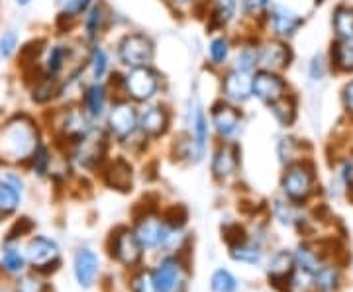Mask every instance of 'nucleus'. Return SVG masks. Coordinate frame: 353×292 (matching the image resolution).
I'll return each mask as SVG.
<instances>
[{
    "instance_id": "obj_3",
    "label": "nucleus",
    "mask_w": 353,
    "mask_h": 292,
    "mask_svg": "<svg viewBox=\"0 0 353 292\" xmlns=\"http://www.w3.org/2000/svg\"><path fill=\"white\" fill-rule=\"evenodd\" d=\"M138 122V104L128 101L126 96L112 98L110 108H108V112L104 116V129H106L108 138H114L118 143H126L134 136H139Z\"/></svg>"
},
{
    "instance_id": "obj_13",
    "label": "nucleus",
    "mask_w": 353,
    "mask_h": 292,
    "mask_svg": "<svg viewBox=\"0 0 353 292\" xmlns=\"http://www.w3.org/2000/svg\"><path fill=\"white\" fill-rule=\"evenodd\" d=\"M220 98L236 104V106H243L252 101V75L238 71L234 67H228L222 73L220 79Z\"/></svg>"
},
{
    "instance_id": "obj_17",
    "label": "nucleus",
    "mask_w": 353,
    "mask_h": 292,
    "mask_svg": "<svg viewBox=\"0 0 353 292\" xmlns=\"http://www.w3.org/2000/svg\"><path fill=\"white\" fill-rule=\"evenodd\" d=\"M292 61V50L287 41L269 38L259 41V69L281 73Z\"/></svg>"
},
{
    "instance_id": "obj_10",
    "label": "nucleus",
    "mask_w": 353,
    "mask_h": 292,
    "mask_svg": "<svg viewBox=\"0 0 353 292\" xmlns=\"http://www.w3.org/2000/svg\"><path fill=\"white\" fill-rule=\"evenodd\" d=\"M79 106L83 108V112L92 120V122H101L104 120V116L110 108V87L106 83H94V81H88L81 87L79 92Z\"/></svg>"
},
{
    "instance_id": "obj_1",
    "label": "nucleus",
    "mask_w": 353,
    "mask_h": 292,
    "mask_svg": "<svg viewBox=\"0 0 353 292\" xmlns=\"http://www.w3.org/2000/svg\"><path fill=\"white\" fill-rule=\"evenodd\" d=\"M41 143L43 136L38 118L26 110L14 112L0 124V165H28Z\"/></svg>"
},
{
    "instance_id": "obj_38",
    "label": "nucleus",
    "mask_w": 353,
    "mask_h": 292,
    "mask_svg": "<svg viewBox=\"0 0 353 292\" xmlns=\"http://www.w3.org/2000/svg\"><path fill=\"white\" fill-rule=\"evenodd\" d=\"M24 255L20 253V249L16 247H6L4 253H2V267L10 273H20L24 269Z\"/></svg>"
},
{
    "instance_id": "obj_21",
    "label": "nucleus",
    "mask_w": 353,
    "mask_h": 292,
    "mask_svg": "<svg viewBox=\"0 0 353 292\" xmlns=\"http://www.w3.org/2000/svg\"><path fill=\"white\" fill-rule=\"evenodd\" d=\"M240 4L238 0H208V20L206 25L210 32H222L232 24L238 16Z\"/></svg>"
},
{
    "instance_id": "obj_2",
    "label": "nucleus",
    "mask_w": 353,
    "mask_h": 292,
    "mask_svg": "<svg viewBox=\"0 0 353 292\" xmlns=\"http://www.w3.org/2000/svg\"><path fill=\"white\" fill-rule=\"evenodd\" d=\"M118 83H120L118 96H126L134 104H150L159 96L163 87V76L153 65H148V67L126 69L120 75Z\"/></svg>"
},
{
    "instance_id": "obj_46",
    "label": "nucleus",
    "mask_w": 353,
    "mask_h": 292,
    "mask_svg": "<svg viewBox=\"0 0 353 292\" xmlns=\"http://www.w3.org/2000/svg\"><path fill=\"white\" fill-rule=\"evenodd\" d=\"M341 178H343V182L345 185H353V165L352 163H345V165L341 167Z\"/></svg>"
},
{
    "instance_id": "obj_35",
    "label": "nucleus",
    "mask_w": 353,
    "mask_h": 292,
    "mask_svg": "<svg viewBox=\"0 0 353 292\" xmlns=\"http://www.w3.org/2000/svg\"><path fill=\"white\" fill-rule=\"evenodd\" d=\"M22 48L20 32L16 28H6L0 32V61H10L14 59Z\"/></svg>"
},
{
    "instance_id": "obj_12",
    "label": "nucleus",
    "mask_w": 353,
    "mask_h": 292,
    "mask_svg": "<svg viewBox=\"0 0 353 292\" xmlns=\"http://www.w3.org/2000/svg\"><path fill=\"white\" fill-rule=\"evenodd\" d=\"M283 192L294 202H303L314 189V173L306 163H290L281 178Z\"/></svg>"
},
{
    "instance_id": "obj_28",
    "label": "nucleus",
    "mask_w": 353,
    "mask_h": 292,
    "mask_svg": "<svg viewBox=\"0 0 353 292\" xmlns=\"http://www.w3.org/2000/svg\"><path fill=\"white\" fill-rule=\"evenodd\" d=\"M232 57H234V63H232L234 69L253 75L259 69V41H245V43H241Z\"/></svg>"
},
{
    "instance_id": "obj_41",
    "label": "nucleus",
    "mask_w": 353,
    "mask_h": 292,
    "mask_svg": "<svg viewBox=\"0 0 353 292\" xmlns=\"http://www.w3.org/2000/svg\"><path fill=\"white\" fill-rule=\"evenodd\" d=\"M16 292H46V282L36 275H26L18 280Z\"/></svg>"
},
{
    "instance_id": "obj_37",
    "label": "nucleus",
    "mask_w": 353,
    "mask_h": 292,
    "mask_svg": "<svg viewBox=\"0 0 353 292\" xmlns=\"http://www.w3.org/2000/svg\"><path fill=\"white\" fill-rule=\"evenodd\" d=\"M51 149L46 145V143H41L36 153L30 157V161H28V165L32 167V171L38 175V177H46L48 173H50L51 169Z\"/></svg>"
},
{
    "instance_id": "obj_30",
    "label": "nucleus",
    "mask_w": 353,
    "mask_h": 292,
    "mask_svg": "<svg viewBox=\"0 0 353 292\" xmlns=\"http://www.w3.org/2000/svg\"><path fill=\"white\" fill-rule=\"evenodd\" d=\"M153 280L159 292H175L181 282V269L173 259H165L163 263L153 273Z\"/></svg>"
},
{
    "instance_id": "obj_27",
    "label": "nucleus",
    "mask_w": 353,
    "mask_h": 292,
    "mask_svg": "<svg viewBox=\"0 0 353 292\" xmlns=\"http://www.w3.org/2000/svg\"><path fill=\"white\" fill-rule=\"evenodd\" d=\"M234 55V43L226 34H218L208 41V61L214 69H228Z\"/></svg>"
},
{
    "instance_id": "obj_24",
    "label": "nucleus",
    "mask_w": 353,
    "mask_h": 292,
    "mask_svg": "<svg viewBox=\"0 0 353 292\" xmlns=\"http://www.w3.org/2000/svg\"><path fill=\"white\" fill-rule=\"evenodd\" d=\"M94 0H61V6L57 10L55 24L61 30H69L73 24H79Z\"/></svg>"
},
{
    "instance_id": "obj_8",
    "label": "nucleus",
    "mask_w": 353,
    "mask_h": 292,
    "mask_svg": "<svg viewBox=\"0 0 353 292\" xmlns=\"http://www.w3.org/2000/svg\"><path fill=\"white\" fill-rule=\"evenodd\" d=\"M287 94H289V83L281 73L257 69L252 75V96L265 106H271L273 102L281 101Z\"/></svg>"
},
{
    "instance_id": "obj_33",
    "label": "nucleus",
    "mask_w": 353,
    "mask_h": 292,
    "mask_svg": "<svg viewBox=\"0 0 353 292\" xmlns=\"http://www.w3.org/2000/svg\"><path fill=\"white\" fill-rule=\"evenodd\" d=\"M22 202V189H18L12 180L0 177V216L12 214L18 210V206Z\"/></svg>"
},
{
    "instance_id": "obj_5",
    "label": "nucleus",
    "mask_w": 353,
    "mask_h": 292,
    "mask_svg": "<svg viewBox=\"0 0 353 292\" xmlns=\"http://www.w3.org/2000/svg\"><path fill=\"white\" fill-rule=\"evenodd\" d=\"M116 61L124 69L148 67L155 59V41L145 32H126L116 41Z\"/></svg>"
},
{
    "instance_id": "obj_25",
    "label": "nucleus",
    "mask_w": 353,
    "mask_h": 292,
    "mask_svg": "<svg viewBox=\"0 0 353 292\" xmlns=\"http://www.w3.org/2000/svg\"><path fill=\"white\" fill-rule=\"evenodd\" d=\"M104 177H106L108 187H112V189H116V191L126 192L132 189V180H134L132 165L128 163L126 159H122V157L114 159L112 163L106 167Z\"/></svg>"
},
{
    "instance_id": "obj_11",
    "label": "nucleus",
    "mask_w": 353,
    "mask_h": 292,
    "mask_svg": "<svg viewBox=\"0 0 353 292\" xmlns=\"http://www.w3.org/2000/svg\"><path fill=\"white\" fill-rule=\"evenodd\" d=\"M263 20L269 32L273 34V38L283 39V41L294 38L304 24V18L301 14H296L283 4H271Z\"/></svg>"
},
{
    "instance_id": "obj_18",
    "label": "nucleus",
    "mask_w": 353,
    "mask_h": 292,
    "mask_svg": "<svg viewBox=\"0 0 353 292\" xmlns=\"http://www.w3.org/2000/svg\"><path fill=\"white\" fill-rule=\"evenodd\" d=\"M238 167H240L238 145L232 141H222L212 155V175L218 180H228L238 173Z\"/></svg>"
},
{
    "instance_id": "obj_47",
    "label": "nucleus",
    "mask_w": 353,
    "mask_h": 292,
    "mask_svg": "<svg viewBox=\"0 0 353 292\" xmlns=\"http://www.w3.org/2000/svg\"><path fill=\"white\" fill-rule=\"evenodd\" d=\"M12 2L18 8H30L34 4V0H12Z\"/></svg>"
},
{
    "instance_id": "obj_42",
    "label": "nucleus",
    "mask_w": 353,
    "mask_h": 292,
    "mask_svg": "<svg viewBox=\"0 0 353 292\" xmlns=\"http://www.w3.org/2000/svg\"><path fill=\"white\" fill-rule=\"evenodd\" d=\"M326 71H328V63L324 59V55H314L310 59V65H308V75L312 81H322L326 76Z\"/></svg>"
},
{
    "instance_id": "obj_34",
    "label": "nucleus",
    "mask_w": 353,
    "mask_h": 292,
    "mask_svg": "<svg viewBox=\"0 0 353 292\" xmlns=\"http://www.w3.org/2000/svg\"><path fill=\"white\" fill-rule=\"evenodd\" d=\"M267 108L273 114V118H275V122H277L279 126L290 127L294 124V120H296V98L292 94L283 96L281 101L273 102Z\"/></svg>"
},
{
    "instance_id": "obj_36",
    "label": "nucleus",
    "mask_w": 353,
    "mask_h": 292,
    "mask_svg": "<svg viewBox=\"0 0 353 292\" xmlns=\"http://www.w3.org/2000/svg\"><path fill=\"white\" fill-rule=\"evenodd\" d=\"M292 273H294V259L289 253H279L273 259L271 267H269V275L273 277V280H277V282L279 280L290 279Z\"/></svg>"
},
{
    "instance_id": "obj_43",
    "label": "nucleus",
    "mask_w": 353,
    "mask_h": 292,
    "mask_svg": "<svg viewBox=\"0 0 353 292\" xmlns=\"http://www.w3.org/2000/svg\"><path fill=\"white\" fill-rule=\"evenodd\" d=\"M134 291L136 292H159L157 291V286H155L153 275H150V273H141V275H138V279L134 280Z\"/></svg>"
},
{
    "instance_id": "obj_14",
    "label": "nucleus",
    "mask_w": 353,
    "mask_h": 292,
    "mask_svg": "<svg viewBox=\"0 0 353 292\" xmlns=\"http://www.w3.org/2000/svg\"><path fill=\"white\" fill-rule=\"evenodd\" d=\"M112 20V12L108 8V4L104 0H94L92 6L88 8L85 16L81 18V38L85 43L92 45V43H99V39L106 34L108 25Z\"/></svg>"
},
{
    "instance_id": "obj_16",
    "label": "nucleus",
    "mask_w": 353,
    "mask_h": 292,
    "mask_svg": "<svg viewBox=\"0 0 353 292\" xmlns=\"http://www.w3.org/2000/svg\"><path fill=\"white\" fill-rule=\"evenodd\" d=\"M187 126H189V134L187 136L192 141L196 159L201 161L202 157H204V153H206V145H208V138H210V120L206 116V110H204L202 102L196 96L190 101Z\"/></svg>"
},
{
    "instance_id": "obj_32",
    "label": "nucleus",
    "mask_w": 353,
    "mask_h": 292,
    "mask_svg": "<svg viewBox=\"0 0 353 292\" xmlns=\"http://www.w3.org/2000/svg\"><path fill=\"white\" fill-rule=\"evenodd\" d=\"M336 39H353V4H338L332 12Z\"/></svg>"
},
{
    "instance_id": "obj_23",
    "label": "nucleus",
    "mask_w": 353,
    "mask_h": 292,
    "mask_svg": "<svg viewBox=\"0 0 353 292\" xmlns=\"http://www.w3.org/2000/svg\"><path fill=\"white\" fill-rule=\"evenodd\" d=\"M114 255L118 261H122L124 265H136L141 257V243L138 242L136 233L130 229H122L116 238H114Z\"/></svg>"
},
{
    "instance_id": "obj_26",
    "label": "nucleus",
    "mask_w": 353,
    "mask_h": 292,
    "mask_svg": "<svg viewBox=\"0 0 353 292\" xmlns=\"http://www.w3.org/2000/svg\"><path fill=\"white\" fill-rule=\"evenodd\" d=\"M163 224L159 218L155 216H145L141 218L138 222V228H136V238L138 242L141 243V247H148V249H153V247H159L161 245V233H163Z\"/></svg>"
},
{
    "instance_id": "obj_19",
    "label": "nucleus",
    "mask_w": 353,
    "mask_h": 292,
    "mask_svg": "<svg viewBox=\"0 0 353 292\" xmlns=\"http://www.w3.org/2000/svg\"><path fill=\"white\" fill-rule=\"evenodd\" d=\"M26 257L36 269H41V271L50 267L53 269V265L59 263V247L55 245V242H51L43 236H38L28 243Z\"/></svg>"
},
{
    "instance_id": "obj_44",
    "label": "nucleus",
    "mask_w": 353,
    "mask_h": 292,
    "mask_svg": "<svg viewBox=\"0 0 353 292\" xmlns=\"http://www.w3.org/2000/svg\"><path fill=\"white\" fill-rule=\"evenodd\" d=\"M341 104H343V110L353 116V81L345 83V87L341 90Z\"/></svg>"
},
{
    "instance_id": "obj_9",
    "label": "nucleus",
    "mask_w": 353,
    "mask_h": 292,
    "mask_svg": "<svg viewBox=\"0 0 353 292\" xmlns=\"http://www.w3.org/2000/svg\"><path fill=\"white\" fill-rule=\"evenodd\" d=\"M108 147V134L102 127H94L87 138L73 145V159L83 169H94L102 163Z\"/></svg>"
},
{
    "instance_id": "obj_20",
    "label": "nucleus",
    "mask_w": 353,
    "mask_h": 292,
    "mask_svg": "<svg viewBox=\"0 0 353 292\" xmlns=\"http://www.w3.org/2000/svg\"><path fill=\"white\" fill-rule=\"evenodd\" d=\"M59 81H53L43 76L38 71H34V79L30 81V102L38 108H51L59 101Z\"/></svg>"
},
{
    "instance_id": "obj_29",
    "label": "nucleus",
    "mask_w": 353,
    "mask_h": 292,
    "mask_svg": "<svg viewBox=\"0 0 353 292\" xmlns=\"http://www.w3.org/2000/svg\"><path fill=\"white\" fill-rule=\"evenodd\" d=\"M99 273V259L88 249H81L75 257V275L81 286H90Z\"/></svg>"
},
{
    "instance_id": "obj_31",
    "label": "nucleus",
    "mask_w": 353,
    "mask_h": 292,
    "mask_svg": "<svg viewBox=\"0 0 353 292\" xmlns=\"http://www.w3.org/2000/svg\"><path fill=\"white\" fill-rule=\"evenodd\" d=\"M330 63L340 73H353V39H336L332 43Z\"/></svg>"
},
{
    "instance_id": "obj_4",
    "label": "nucleus",
    "mask_w": 353,
    "mask_h": 292,
    "mask_svg": "<svg viewBox=\"0 0 353 292\" xmlns=\"http://www.w3.org/2000/svg\"><path fill=\"white\" fill-rule=\"evenodd\" d=\"M48 110H51V126L57 132L59 140L69 141L71 145L87 138L88 134L97 127V122H92L83 112L79 102L57 106V108H48Z\"/></svg>"
},
{
    "instance_id": "obj_45",
    "label": "nucleus",
    "mask_w": 353,
    "mask_h": 292,
    "mask_svg": "<svg viewBox=\"0 0 353 292\" xmlns=\"http://www.w3.org/2000/svg\"><path fill=\"white\" fill-rule=\"evenodd\" d=\"M167 4L175 12H189V10H192V6L196 4V0H167Z\"/></svg>"
},
{
    "instance_id": "obj_15",
    "label": "nucleus",
    "mask_w": 353,
    "mask_h": 292,
    "mask_svg": "<svg viewBox=\"0 0 353 292\" xmlns=\"http://www.w3.org/2000/svg\"><path fill=\"white\" fill-rule=\"evenodd\" d=\"M171 127V110L165 104H145L143 110H139L138 129L139 136L145 140H159Z\"/></svg>"
},
{
    "instance_id": "obj_22",
    "label": "nucleus",
    "mask_w": 353,
    "mask_h": 292,
    "mask_svg": "<svg viewBox=\"0 0 353 292\" xmlns=\"http://www.w3.org/2000/svg\"><path fill=\"white\" fill-rule=\"evenodd\" d=\"M85 59H87L88 81L106 83V79L112 73V61H110V53L106 51V48H102L101 43L88 45Z\"/></svg>"
},
{
    "instance_id": "obj_39",
    "label": "nucleus",
    "mask_w": 353,
    "mask_h": 292,
    "mask_svg": "<svg viewBox=\"0 0 353 292\" xmlns=\"http://www.w3.org/2000/svg\"><path fill=\"white\" fill-rule=\"evenodd\" d=\"M212 292H236L238 284H236V279L228 273V271H216L212 275Z\"/></svg>"
},
{
    "instance_id": "obj_7",
    "label": "nucleus",
    "mask_w": 353,
    "mask_h": 292,
    "mask_svg": "<svg viewBox=\"0 0 353 292\" xmlns=\"http://www.w3.org/2000/svg\"><path fill=\"white\" fill-rule=\"evenodd\" d=\"M208 114H210V126L222 141H232L243 127L241 106L230 104V102L222 101V98L210 106Z\"/></svg>"
},
{
    "instance_id": "obj_40",
    "label": "nucleus",
    "mask_w": 353,
    "mask_h": 292,
    "mask_svg": "<svg viewBox=\"0 0 353 292\" xmlns=\"http://www.w3.org/2000/svg\"><path fill=\"white\" fill-rule=\"evenodd\" d=\"M234 259H238V261H243V263H257L259 259H261V251H259V247H255V245H250V243H240V245H236L234 247Z\"/></svg>"
},
{
    "instance_id": "obj_6",
    "label": "nucleus",
    "mask_w": 353,
    "mask_h": 292,
    "mask_svg": "<svg viewBox=\"0 0 353 292\" xmlns=\"http://www.w3.org/2000/svg\"><path fill=\"white\" fill-rule=\"evenodd\" d=\"M79 63L77 61V48H73L69 41L63 39H57V41H51L43 48L41 53V59L38 65V73H41L48 79L53 81H63V76Z\"/></svg>"
}]
</instances>
